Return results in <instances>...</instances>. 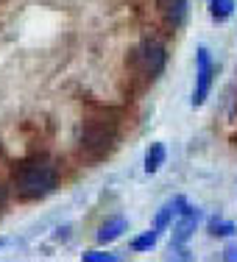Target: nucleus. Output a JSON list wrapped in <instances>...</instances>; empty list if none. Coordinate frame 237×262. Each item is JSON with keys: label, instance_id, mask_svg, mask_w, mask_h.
Segmentation results:
<instances>
[{"label": "nucleus", "instance_id": "obj_1", "mask_svg": "<svg viewBox=\"0 0 237 262\" xmlns=\"http://www.w3.org/2000/svg\"><path fill=\"white\" fill-rule=\"evenodd\" d=\"M11 184L20 201H39V198L51 195L59 184V170L51 159L45 157H31L23 159L11 173Z\"/></svg>", "mask_w": 237, "mask_h": 262}, {"label": "nucleus", "instance_id": "obj_2", "mask_svg": "<svg viewBox=\"0 0 237 262\" xmlns=\"http://www.w3.org/2000/svg\"><path fill=\"white\" fill-rule=\"evenodd\" d=\"M117 145V120L109 109H98L95 115H87L78 128V151L90 162L109 157Z\"/></svg>", "mask_w": 237, "mask_h": 262}, {"label": "nucleus", "instance_id": "obj_3", "mask_svg": "<svg viewBox=\"0 0 237 262\" xmlns=\"http://www.w3.org/2000/svg\"><path fill=\"white\" fill-rule=\"evenodd\" d=\"M165 64H167V53L154 39H142L140 45H134L126 59V67L134 73V78H142V81H154L157 76H162Z\"/></svg>", "mask_w": 237, "mask_h": 262}, {"label": "nucleus", "instance_id": "obj_4", "mask_svg": "<svg viewBox=\"0 0 237 262\" xmlns=\"http://www.w3.org/2000/svg\"><path fill=\"white\" fill-rule=\"evenodd\" d=\"M198 73H196V92H192V106H201L207 101L209 90H212V78H215V64H212V56L207 48H198Z\"/></svg>", "mask_w": 237, "mask_h": 262}, {"label": "nucleus", "instance_id": "obj_5", "mask_svg": "<svg viewBox=\"0 0 237 262\" xmlns=\"http://www.w3.org/2000/svg\"><path fill=\"white\" fill-rule=\"evenodd\" d=\"M196 221H198V212L184 198H179V221L173 226V246H184L190 240L192 232H196Z\"/></svg>", "mask_w": 237, "mask_h": 262}, {"label": "nucleus", "instance_id": "obj_6", "mask_svg": "<svg viewBox=\"0 0 237 262\" xmlns=\"http://www.w3.org/2000/svg\"><path fill=\"white\" fill-rule=\"evenodd\" d=\"M157 9L165 17L167 26H173V28L184 26L187 14H190V3L187 0H157Z\"/></svg>", "mask_w": 237, "mask_h": 262}, {"label": "nucleus", "instance_id": "obj_7", "mask_svg": "<svg viewBox=\"0 0 237 262\" xmlns=\"http://www.w3.org/2000/svg\"><path fill=\"white\" fill-rule=\"evenodd\" d=\"M126 226H128L126 217H115V221H109V223H103V226H101V232H98V240H101V243L117 240V237L126 232Z\"/></svg>", "mask_w": 237, "mask_h": 262}, {"label": "nucleus", "instance_id": "obj_8", "mask_svg": "<svg viewBox=\"0 0 237 262\" xmlns=\"http://www.w3.org/2000/svg\"><path fill=\"white\" fill-rule=\"evenodd\" d=\"M165 157H167L165 145H162V142H154L145 154V173H157L159 167L165 165Z\"/></svg>", "mask_w": 237, "mask_h": 262}, {"label": "nucleus", "instance_id": "obj_9", "mask_svg": "<svg viewBox=\"0 0 237 262\" xmlns=\"http://www.w3.org/2000/svg\"><path fill=\"white\" fill-rule=\"evenodd\" d=\"M179 215V198L176 201H167L165 207L159 209V215H157V223H154V229L157 232H165L167 226H170V217H176Z\"/></svg>", "mask_w": 237, "mask_h": 262}, {"label": "nucleus", "instance_id": "obj_10", "mask_svg": "<svg viewBox=\"0 0 237 262\" xmlns=\"http://www.w3.org/2000/svg\"><path fill=\"white\" fill-rule=\"evenodd\" d=\"M234 11V0H212V17H215L218 23L229 20Z\"/></svg>", "mask_w": 237, "mask_h": 262}, {"label": "nucleus", "instance_id": "obj_11", "mask_svg": "<svg viewBox=\"0 0 237 262\" xmlns=\"http://www.w3.org/2000/svg\"><path fill=\"white\" fill-rule=\"evenodd\" d=\"M157 237H159V232H157V229H151V232H145V234L137 237V240L132 243V248H134V251H148V248L157 246Z\"/></svg>", "mask_w": 237, "mask_h": 262}, {"label": "nucleus", "instance_id": "obj_12", "mask_svg": "<svg viewBox=\"0 0 237 262\" xmlns=\"http://www.w3.org/2000/svg\"><path fill=\"white\" fill-rule=\"evenodd\" d=\"M209 234H215V237L234 234V223H229V221H221V217H212V221H209Z\"/></svg>", "mask_w": 237, "mask_h": 262}, {"label": "nucleus", "instance_id": "obj_13", "mask_svg": "<svg viewBox=\"0 0 237 262\" xmlns=\"http://www.w3.org/2000/svg\"><path fill=\"white\" fill-rule=\"evenodd\" d=\"M115 259V254H103V251H90L84 254V262H112Z\"/></svg>", "mask_w": 237, "mask_h": 262}, {"label": "nucleus", "instance_id": "obj_14", "mask_svg": "<svg viewBox=\"0 0 237 262\" xmlns=\"http://www.w3.org/2000/svg\"><path fill=\"white\" fill-rule=\"evenodd\" d=\"M223 257H226V259H237V246H229V248H226V254H223Z\"/></svg>", "mask_w": 237, "mask_h": 262}, {"label": "nucleus", "instance_id": "obj_15", "mask_svg": "<svg viewBox=\"0 0 237 262\" xmlns=\"http://www.w3.org/2000/svg\"><path fill=\"white\" fill-rule=\"evenodd\" d=\"M3 204H6V187L0 184V207H3Z\"/></svg>", "mask_w": 237, "mask_h": 262}, {"label": "nucleus", "instance_id": "obj_16", "mask_svg": "<svg viewBox=\"0 0 237 262\" xmlns=\"http://www.w3.org/2000/svg\"><path fill=\"white\" fill-rule=\"evenodd\" d=\"M0 3H3V0H0Z\"/></svg>", "mask_w": 237, "mask_h": 262}]
</instances>
